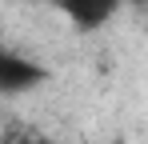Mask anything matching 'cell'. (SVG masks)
<instances>
[{"instance_id": "6da1fadb", "label": "cell", "mask_w": 148, "mask_h": 144, "mask_svg": "<svg viewBox=\"0 0 148 144\" xmlns=\"http://www.w3.org/2000/svg\"><path fill=\"white\" fill-rule=\"evenodd\" d=\"M60 12H64V20L80 28V32H100L104 24L112 20L116 12H120V0H52Z\"/></svg>"}, {"instance_id": "7a4b0ae2", "label": "cell", "mask_w": 148, "mask_h": 144, "mask_svg": "<svg viewBox=\"0 0 148 144\" xmlns=\"http://www.w3.org/2000/svg\"><path fill=\"white\" fill-rule=\"evenodd\" d=\"M44 84V68L32 64L24 56H12V52H0V92H28Z\"/></svg>"}, {"instance_id": "3957f363", "label": "cell", "mask_w": 148, "mask_h": 144, "mask_svg": "<svg viewBox=\"0 0 148 144\" xmlns=\"http://www.w3.org/2000/svg\"><path fill=\"white\" fill-rule=\"evenodd\" d=\"M12 144H36V140H12Z\"/></svg>"}]
</instances>
